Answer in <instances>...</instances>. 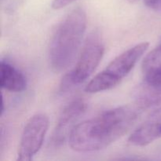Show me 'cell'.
I'll use <instances>...</instances> for the list:
<instances>
[{
	"label": "cell",
	"mask_w": 161,
	"mask_h": 161,
	"mask_svg": "<svg viewBox=\"0 0 161 161\" xmlns=\"http://www.w3.org/2000/svg\"><path fill=\"white\" fill-rule=\"evenodd\" d=\"M127 1L129 2V3H136L138 0H127Z\"/></svg>",
	"instance_id": "4fadbf2b"
},
{
	"label": "cell",
	"mask_w": 161,
	"mask_h": 161,
	"mask_svg": "<svg viewBox=\"0 0 161 161\" xmlns=\"http://www.w3.org/2000/svg\"><path fill=\"white\" fill-rule=\"evenodd\" d=\"M161 69V45L149 52L142 64V70L144 75Z\"/></svg>",
	"instance_id": "9c48e42d"
},
{
	"label": "cell",
	"mask_w": 161,
	"mask_h": 161,
	"mask_svg": "<svg viewBox=\"0 0 161 161\" xmlns=\"http://www.w3.org/2000/svg\"><path fill=\"white\" fill-rule=\"evenodd\" d=\"M149 47L146 42H141L118 55L103 70L116 84L130 73L138 60Z\"/></svg>",
	"instance_id": "5b68a950"
},
{
	"label": "cell",
	"mask_w": 161,
	"mask_h": 161,
	"mask_svg": "<svg viewBox=\"0 0 161 161\" xmlns=\"http://www.w3.org/2000/svg\"><path fill=\"white\" fill-rule=\"evenodd\" d=\"M76 0H53L52 2V8L54 9H59L69 6L71 3H74Z\"/></svg>",
	"instance_id": "8fae6325"
},
{
	"label": "cell",
	"mask_w": 161,
	"mask_h": 161,
	"mask_svg": "<svg viewBox=\"0 0 161 161\" xmlns=\"http://www.w3.org/2000/svg\"><path fill=\"white\" fill-rule=\"evenodd\" d=\"M0 86L3 89L11 92H21L26 89V78L12 64L2 61L0 64Z\"/></svg>",
	"instance_id": "ba28073f"
},
{
	"label": "cell",
	"mask_w": 161,
	"mask_h": 161,
	"mask_svg": "<svg viewBox=\"0 0 161 161\" xmlns=\"http://www.w3.org/2000/svg\"><path fill=\"white\" fill-rule=\"evenodd\" d=\"M156 105L158 104L152 99L137 97L133 103L108 110L78 124L69 137L70 147L80 153L105 149L127 134L143 110Z\"/></svg>",
	"instance_id": "6da1fadb"
},
{
	"label": "cell",
	"mask_w": 161,
	"mask_h": 161,
	"mask_svg": "<svg viewBox=\"0 0 161 161\" xmlns=\"http://www.w3.org/2000/svg\"><path fill=\"white\" fill-rule=\"evenodd\" d=\"M146 6L156 10H161V0H144Z\"/></svg>",
	"instance_id": "7c38bea8"
},
{
	"label": "cell",
	"mask_w": 161,
	"mask_h": 161,
	"mask_svg": "<svg viewBox=\"0 0 161 161\" xmlns=\"http://www.w3.org/2000/svg\"><path fill=\"white\" fill-rule=\"evenodd\" d=\"M161 138V107L154 110L131 134L129 142L136 146H146Z\"/></svg>",
	"instance_id": "52a82bcc"
},
{
	"label": "cell",
	"mask_w": 161,
	"mask_h": 161,
	"mask_svg": "<svg viewBox=\"0 0 161 161\" xmlns=\"http://www.w3.org/2000/svg\"><path fill=\"white\" fill-rule=\"evenodd\" d=\"M86 28V14L81 8L72 10L57 28L49 51L51 69L62 72L73 61Z\"/></svg>",
	"instance_id": "7a4b0ae2"
},
{
	"label": "cell",
	"mask_w": 161,
	"mask_h": 161,
	"mask_svg": "<svg viewBox=\"0 0 161 161\" xmlns=\"http://www.w3.org/2000/svg\"><path fill=\"white\" fill-rule=\"evenodd\" d=\"M48 127L49 118L43 113H37L28 119L22 132L17 160H32L42 147Z\"/></svg>",
	"instance_id": "277c9868"
},
{
	"label": "cell",
	"mask_w": 161,
	"mask_h": 161,
	"mask_svg": "<svg viewBox=\"0 0 161 161\" xmlns=\"http://www.w3.org/2000/svg\"><path fill=\"white\" fill-rule=\"evenodd\" d=\"M87 108V104L82 98H77L71 102L61 112L54 129L53 144L59 146L69 138L72 129L75 127L77 119L83 116Z\"/></svg>",
	"instance_id": "8992f818"
},
{
	"label": "cell",
	"mask_w": 161,
	"mask_h": 161,
	"mask_svg": "<svg viewBox=\"0 0 161 161\" xmlns=\"http://www.w3.org/2000/svg\"><path fill=\"white\" fill-rule=\"evenodd\" d=\"M104 51L105 47L100 35L97 32L90 35L75 67L63 78L61 91L67 92L86 81L100 64Z\"/></svg>",
	"instance_id": "3957f363"
},
{
	"label": "cell",
	"mask_w": 161,
	"mask_h": 161,
	"mask_svg": "<svg viewBox=\"0 0 161 161\" xmlns=\"http://www.w3.org/2000/svg\"><path fill=\"white\" fill-rule=\"evenodd\" d=\"M142 88L150 94L161 96V69L145 75Z\"/></svg>",
	"instance_id": "30bf717a"
}]
</instances>
